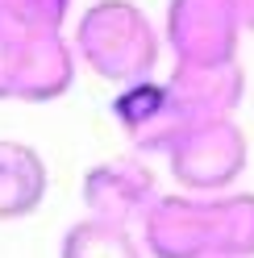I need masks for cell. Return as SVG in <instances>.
<instances>
[{
	"instance_id": "1",
	"label": "cell",
	"mask_w": 254,
	"mask_h": 258,
	"mask_svg": "<svg viewBox=\"0 0 254 258\" xmlns=\"http://www.w3.org/2000/svg\"><path fill=\"white\" fill-rule=\"evenodd\" d=\"M75 62L92 67L108 84H138L150 79L158 67V29L134 0H96L79 13L75 38H71Z\"/></svg>"
},
{
	"instance_id": "2",
	"label": "cell",
	"mask_w": 254,
	"mask_h": 258,
	"mask_svg": "<svg viewBox=\"0 0 254 258\" xmlns=\"http://www.w3.org/2000/svg\"><path fill=\"white\" fill-rule=\"evenodd\" d=\"M167 163L187 196H221L242 179V171L250 163V146L233 117L196 121L167 150Z\"/></svg>"
},
{
	"instance_id": "3",
	"label": "cell",
	"mask_w": 254,
	"mask_h": 258,
	"mask_svg": "<svg viewBox=\"0 0 254 258\" xmlns=\"http://www.w3.org/2000/svg\"><path fill=\"white\" fill-rule=\"evenodd\" d=\"M237 25L233 0H171L167 5V46L183 67H213L237 58Z\"/></svg>"
},
{
	"instance_id": "4",
	"label": "cell",
	"mask_w": 254,
	"mask_h": 258,
	"mask_svg": "<svg viewBox=\"0 0 254 258\" xmlns=\"http://www.w3.org/2000/svg\"><path fill=\"white\" fill-rule=\"evenodd\" d=\"M158 200L154 171L146 167L142 154H117L104 158L84 175V208L88 217L108 221V225H138L146 208Z\"/></svg>"
},
{
	"instance_id": "5",
	"label": "cell",
	"mask_w": 254,
	"mask_h": 258,
	"mask_svg": "<svg viewBox=\"0 0 254 258\" xmlns=\"http://www.w3.org/2000/svg\"><path fill=\"white\" fill-rule=\"evenodd\" d=\"M142 225V254L150 258H213V217L209 196H158Z\"/></svg>"
},
{
	"instance_id": "6",
	"label": "cell",
	"mask_w": 254,
	"mask_h": 258,
	"mask_svg": "<svg viewBox=\"0 0 254 258\" xmlns=\"http://www.w3.org/2000/svg\"><path fill=\"white\" fill-rule=\"evenodd\" d=\"M113 117L121 125V134L134 142L138 154H167L179 142V134L192 121L179 112L175 96L167 92V79H138V84H125L113 96Z\"/></svg>"
},
{
	"instance_id": "7",
	"label": "cell",
	"mask_w": 254,
	"mask_h": 258,
	"mask_svg": "<svg viewBox=\"0 0 254 258\" xmlns=\"http://www.w3.org/2000/svg\"><path fill=\"white\" fill-rule=\"evenodd\" d=\"M75 84V50L62 34H21L13 50V100L46 104Z\"/></svg>"
},
{
	"instance_id": "8",
	"label": "cell",
	"mask_w": 254,
	"mask_h": 258,
	"mask_svg": "<svg viewBox=\"0 0 254 258\" xmlns=\"http://www.w3.org/2000/svg\"><path fill=\"white\" fill-rule=\"evenodd\" d=\"M167 92L175 96V104L187 121H217L233 117L237 104L246 96V75L233 62H213V67H183L175 62V71L167 75Z\"/></svg>"
},
{
	"instance_id": "9",
	"label": "cell",
	"mask_w": 254,
	"mask_h": 258,
	"mask_svg": "<svg viewBox=\"0 0 254 258\" xmlns=\"http://www.w3.org/2000/svg\"><path fill=\"white\" fill-rule=\"evenodd\" d=\"M46 187H50V171L42 154L25 142L0 138V221H21L38 213Z\"/></svg>"
},
{
	"instance_id": "10",
	"label": "cell",
	"mask_w": 254,
	"mask_h": 258,
	"mask_svg": "<svg viewBox=\"0 0 254 258\" xmlns=\"http://www.w3.org/2000/svg\"><path fill=\"white\" fill-rule=\"evenodd\" d=\"M213 258H254V191L209 196Z\"/></svg>"
},
{
	"instance_id": "11",
	"label": "cell",
	"mask_w": 254,
	"mask_h": 258,
	"mask_svg": "<svg viewBox=\"0 0 254 258\" xmlns=\"http://www.w3.org/2000/svg\"><path fill=\"white\" fill-rule=\"evenodd\" d=\"M58 258H146V254H142V241L125 225L84 217L62 233Z\"/></svg>"
},
{
	"instance_id": "12",
	"label": "cell",
	"mask_w": 254,
	"mask_h": 258,
	"mask_svg": "<svg viewBox=\"0 0 254 258\" xmlns=\"http://www.w3.org/2000/svg\"><path fill=\"white\" fill-rule=\"evenodd\" d=\"M13 50H17V29L0 21V100H13Z\"/></svg>"
},
{
	"instance_id": "13",
	"label": "cell",
	"mask_w": 254,
	"mask_h": 258,
	"mask_svg": "<svg viewBox=\"0 0 254 258\" xmlns=\"http://www.w3.org/2000/svg\"><path fill=\"white\" fill-rule=\"evenodd\" d=\"M233 13L242 29H254V0H233Z\"/></svg>"
}]
</instances>
